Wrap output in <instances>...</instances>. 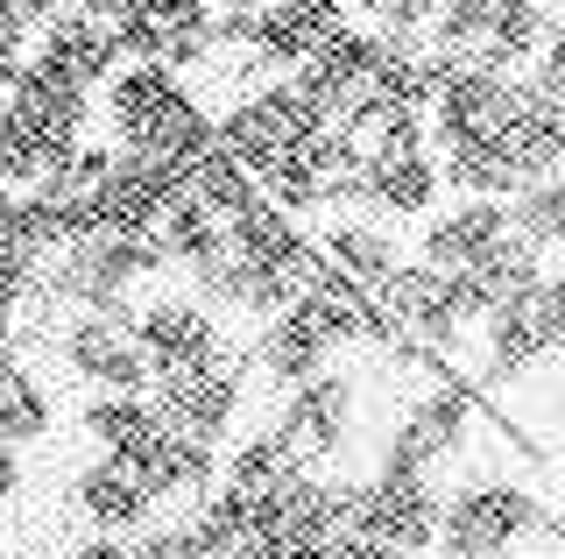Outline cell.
<instances>
[{
    "label": "cell",
    "instance_id": "cell-1",
    "mask_svg": "<svg viewBox=\"0 0 565 559\" xmlns=\"http://www.w3.org/2000/svg\"><path fill=\"white\" fill-rule=\"evenodd\" d=\"M473 432H481V397L424 355V382L403 397V411L388 418L375 467H403V475H431L438 482L473 453Z\"/></svg>",
    "mask_w": 565,
    "mask_h": 559
},
{
    "label": "cell",
    "instance_id": "cell-2",
    "mask_svg": "<svg viewBox=\"0 0 565 559\" xmlns=\"http://www.w3.org/2000/svg\"><path fill=\"white\" fill-rule=\"evenodd\" d=\"M544 503L509 475H473L446 496L438 517V559H502L516 552L530 531H544Z\"/></svg>",
    "mask_w": 565,
    "mask_h": 559
},
{
    "label": "cell",
    "instance_id": "cell-3",
    "mask_svg": "<svg viewBox=\"0 0 565 559\" xmlns=\"http://www.w3.org/2000/svg\"><path fill=\"white\" fill-rule=\"evenodd\" d=\"M50 347H57L64 376L93 397H135L149 390V361H141V340H135V305L120 312H71L57 305L50 312Z\"/></svg>",
    "mask_w": 565,
    "mask_h": 559
},
{
    "label": "cell",
    "instance_id": "cell-4",
    "mask_svg": "<svg viewBox=\"0 0 565 559\" xmlns=\"http://www.w3.org/2000/svg\"><path fill=\"white\" fill-rule=\"evenodd\" d=\"M156 411H163V425L177 432V440L191 446H212L226 453L247 418V397H255V376H247V347H234V355H220L212 369H191V376H170V382H149Z\"/></svg>",
    "mask_w": 565,
    "mask_h": 559
},
{
    "label": "cell",
    "instance_id": "cell-5",
    "mask_svg": "<svg viewBox=\"0 0 565 559\" xmlns=\"http://www.w3.org/2000/svg\"><path fill=\"white\" fill-rule=\"evenodd\" d=\"M353 418H361V376L326 369V376L297 382V390H282V404L262 418V425H269L276 440L297 453V467L332 475V467H340V453L353 446Z\"/></svg>",
    "mask_w": 565,
    "mask_h": 559
},
{
    "label": "cell",
    "instance_id": "cell-6",
    "mask_svg": "<svg viewBox=\"0 0 565 559\" xmlns=\"http://www.w3.org/2000/svg\"><path fill=\"white\" fill-rule=\"evenodd\" d=\"M318 128H326V114L305 99V85H297V78H262L255 93H241V99H226V107H220V143L234 149L255 178L269 164H282V156H297Z\"/></svg>",
    "mask_w": 565,
    "mask_h": 559
},
{
    "label": "cell",
    "instance_id": "cell-7",
    "mask_svg": "<svg viewBox=\"0 0 565 559\" xmlns=\"http://www.w3.org/2000/svg\"><path fill=\"white\" fill-rule=\"evenodd\" d=\"M135 340L141 361H149V382L212 369L220 355H234L241 340H226V319L212 305H199L191 291H156V298H135Z\"/></svg>",
    "mask_w": 565,
    "mask_h": 559
},
{
    "label": "cell",
    "instance_id": "cell-8",
    "mask_svg": "<svg viewBox=\"0 0 565 559\" xmlns=\"http://www.w3.org/2000/svg\"><path fill=\"white\" fill-rule=\"evenodd\" d=\"M438 517H446V488L431 475H403V467H367L361 475V503H353V538L424 559L438 552Z\"/></svg>",
    "mask_w": 565,
    "mask_h": 559
},
{
    "label": "cell",
    "instance_id": "cell-9",
    "mask_svg": "<svg viewBox=\"0 0 565 559\" xmlns=\"http://www.w3.org/2000/svg\"><path fill=\"white\" fill-rule=\"evenodd\" d=\"M516 85L509 72H431V99H424V143H502L509 114H516Z\"/></svg>",
    "mask_w": 565,
    "mask_h": 559
},
{
    "label": "cell",
    "instance_id": "cell-10",
    "mask_svg": "<svg viewBox=\"0 0 565 559\" xmlns=\"http://www.w3.org/2000/svg\"><path fill=\"white\" fill-rule=\"evenodd\" d=\"M311 234H318V255H326L353 291H367V298H375L388 276L411 262V234L388 226V220H375V213H318Z\"/></svg>",
    "mask_w": 565,
    "mask_h": 559
},
{
    "label": "cell",
    "instance_id": "cell-11",
    "mask_svg": "<svg viewBox=\"0 0 565 559\" xmlns=\"http://www.w3.org/2000/svg\"><path fill=\"white\" fill-rule=\"evenodd\" d=\"M502 234H509V199H446L411 226V255L446 276H467L481 249H494Z\"/></svg>",
    "mask_w": 565,
    "mask_h": 559
},
{
    "label": "cell",
    "instance_id": "cell-12",
    "mask_svg": "<svg viewBox=\"0 0 565 559\" xmlns=\"http://www.w3.org/2000/svg\"><path fill=\"white\" fill-rule=\"evenodd\" d=\"M71 510H78V524L99 531V538H135L141 524L163 517V503L149 496V482L135 475V461L99 453V461H85L78 482H71Z\"/></svg>",
    "mask_w": 565,
    "mask_h": 559
},
{
    "label": "cell",
    "instance_id": "cell-13",
    "mask_svg": "<svg viewBox=\"0 0 565 559\" xmlns=\"http://www.w3.org/2000/svg\"><path fill=\"white\" fill-rule=\"evenodd\" d=\"M431 205H446V178H438L431 143H424L411 156H382V164H367L361 170V199H353L347 213H375V220H388V226L411 234Z\"/></svg>",
    "mask_w": 565,
    "mask_h": 559
},
{
    "label": "cell",
    "instance_id": "cell-14",
    "mask_svg": "<svg viewBox=\"0 0 565 559\" xmlns=\"http://www.w3.org/2000/svg\"><path fill=\"white\" fill-rule=\"evenodd\" d=\"M332 355H340V347L318 334V326H311L297 305L276 312L269 326H255V334H247V376H255L262 390H297V382L326 376Z\"/></svg>",
    "mask_w": 565,
    "mask_h": 559
},
{
    "label": "cell",
    "instance_id": "cell-15",
    "mask_svg": "<svg viewBox=\"0 0 565 559\" xmlns=\"http://www.w3.org/2000/svg\"><path fill=\"white\" fill-rule=\"evenodd\" d=\"M29 64H43V72H57V78L78 85V93L99 99V85L120 72V50H114V36H106V29H99L85 8H71V14H57L50 29H35Z\"/></svg>",
    "mask_w": 565,
    "mask_h": 559
},
{
    "label": "cell",
    "instance_id": "cell-16",
    "mask_svg": "<svg viewBox=\"0 0 565 559\" xmlns=\"http://www.w3.org/2000/svg\"><path fill=\"white\" fill-rule=\"evenodd\" d=\"M502 149H509V164L523 170V184H544V178L565 170V107H552L530 78L516 85V114H509V128H502Z\"/></svg>",
    "mask_w": 565,
    "mask_h": 559
},
{
    "label": "cell",
    "instance_id": "cell-17",
    "mask_svg": "<svg viewBox=\"0 0 565 559\" xmlns=\"http://www.w3.org/2000/svg\"><path fill=\"white\" fill-rule=\"evenodd\" d=\"M544 270H552V255L537 249V241H523L516 226H509L494 249H481V262L467 270V291L481 298V312L488 305H509V298H530V291L544 284Z\"/></svg>",
    "mask_w": 565,
    "mask_h": 559
},
{
    "label": "cell",
    "instance_id": "cell-18",
    "mask_svg": "<svg viewBox=\"0 0 565 559\" xmlns=\"http://www.w3.org/2000/svg\"><path fill=\"white\" fill-rule=\"evenodd\" d=\"M50 425H57V404H50V382L29 369L22 355L0 369V446L29 453L50 440Z\"/></svg>",
    "mask_w": 565,
    "mask_h": 559
},
{
    "label": "cell",
    "instance_id": "cell-19",
    "mask_svg": "<svg viewBox=\"0 0 565 559\" xmlns=\"http://www.w3.org/2000/svg\"><path fill=\"white\" fill-rule=\"evenodd\" d=\"M78 425H85V440H93L99 453H120V461H128V453H141L149 440H163V432H170L149 390H135V397H93Z\"/></svg>",
    "mask_w": 565,
    "mask_h": 559
},
{
    "label": "cell",
    "instance_id": "cell-20",
    "mask_svg": "<svg viewBox=\"0 0 565 559\" xmlns=\"http://www.w3.org/2000/svg\"><path fill=\"white\" fill-rule=\"evenodd\" d=\"M509 226H516L523 241H537L544 255H565V170L558 178H544V184H523L516 199H509Z\"/></svg>",
    "mask_w": 565,
    "mask_h": 559
},
{
    "label": "cell",
    "instance_id": "cell-21",
    "mask_svg": "<svg viewBox=\"0 0 565 559\" xmlns=\"http://www.w3.org/2000/svg\"><path fill=\"white\" fill-rule=\"evenodd\" d=\"M128 559H199L191 552V531H184V517L163 510L156 524H141V531L128 538Z\"/></svg>",
    "mask_w": 565,
    "mask_h": 559
},
{
    "label": "cell",
    "instance_id": "cell-22",
    "mask_svg": "<svg viewBox=\"0 0 565 559\" xmlns=\"http://www.w3.org/2000/svg\"><path fill=\"white\" fill-rule=\"evenodd\" d=\"M523 78L537 85L552 107H565V22L544 29V43H537V57H530V72H523Z\"/></svg>",
    "mask_w": 565,
    "mask_h": 559
},
{
    "label": "cell",
    "instance_id": "cell-23",
    "mask_svg": "<svg viewBox=\"0 0 565 559\" xmlns=\"http://www.w3.org/2000/svg\"><path fill=\"white\" fill-rule=\"evenodd\" d=\"M537 326H544V347L565 355V255L544 270V284H537Z\"/></svg>",
    "mask_w": 565,
    "mask_h": 559
},
{
    "label": "cell",
    "instance_id": "cell-24",
    "mask_svg": "<svg viewBox=\"0 0 565 559\" xmlns=\"http://www.w3.org/2000/svg\"><path fill=\"white\" fill-rule=\"evenodd\" d=\"M22 482H29V467H22V453L14 446H0V510H8L14 496H22Z\"/></svg>",
    "mask_w": 565,
    "mask_h": 559
},
{
    "label": "cell",
    "instance_id": "cell-25",
    "mask_svg": "<svg viewBox=\"0 0 565 559\" xmlns=\"http://www.w3.org/2000/svg\"><path fill=\"white\" fill-rule=\"evenodd\" d=\"M64 559H128V538H99V531H93L85 546H71Z\"/></svg>",
    "mask_w": 565,
    "mask_h": 559
},
{
    "label": "cell",
    "instance_id": "cell-26",
    "mask_svg": "<svg viewBox=\"0 0 565 559\" xmlns=\"http://www.w3.org/2000/svg\"><path fill=\"white\" fill-rule=\"evenodd\" d=\"M326 559H403V552H388V546H375V538H340Z\"/></svg>",
    "mask_w": 565,
    "mask_h": 559
},
{
    "label": "cell",
    "instance_id": "cell-27",
    "mask_svg": "<svg viewBox=\"0 0 565 559\" xmlns=\"http://www.w3.org/2000/svg\"><path fill=\"white\" fill-rule=\"evenodd\" d=\"M544 538H552V546L565 552V510H552V517H544Z\"/></svg>",
    "mask_w": 565,
    "mask_h": 559
},
{
    "label": "cell",
    "instance_id": "cell-28",
    "mask_svg": "<svg viewBox=\"0 0 565 559\" xmlns=\"http://www.w3.org/2000/svg\"><path fill=\"white\" fill-rule=\"evenodd\" d=\"M0 120H8V85H0Z\"/></svg>",
    "mask_w": 565,
    "mask_h": 559
},
{
    "label": "cell",
    "instance_id": "cell-29",
    "mask_svg": "<svg viewBox=\"0 0 565 559\" xmlns=\"http://www.w3.org/2000/svg\"><path fill=\"white\" fill-rule=\"evenodd\" d=\"M35 559H64V552H35Z\"/></svg>",
    "mask_w": 565,
    "mask_h": 559
},
{
    "label": "cell",
    "instance_id": "cell-30",
    "mask_svg": "<svg viewBox=\"0 0 565 559\" xmlns=\"http://www.w3.org/2000/svg\"><path fill=\"white\" fill-rule=\"evenodd\" d=\"M544 8H552V0H544Z\"/></svg>",
    "mask_w": 565,
    "mask_h": 559
}]
</instances>
